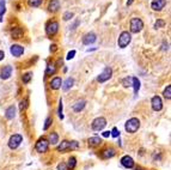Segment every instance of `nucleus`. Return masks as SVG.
<instances>
[{
	"label": "nucleus",
	"mask_w": 171,
	"mask_h": 170,
	"mask_svg": "<svg viewBox=\"0 0 171 170\" xmlns=\"http://www.w3.org/2000/svg\"><path fill=\"white\" fill-rule=\"evenodd\" d=\"M140 128V120L138 117H132L124 123V129L128 133H135Z\"/></svg>",
	"instance_id": "1"
},
{
	"label": "nucleus",
	"mask_w": 171,
	"mask_h": 170,
	"mask_svg": "<svg viewBox=\"0 0 171 170\" xmlns=\"http://www.w3.org/2000/svg\"><path fill=\"white\" fill-rule=\"evenodd\" d=\"M132 41V34L128 32V31H122L118 36V40H117V44L120 48H126Z\"/></svg>",
	"instance_id": "2"
},
{
	"label": "nucleus",
	"mask_w": 171,
	"mask_h": 170,
	"mask_svg": "<svg viewBox=\"0 0 171 170\" xmlns=\"http://www.w3.org/2000/svg\"><path fill=\"white\" fill-rule=\"evenodd\" d=\"M129 25H130V34H138V32H140L142 30L144 22L140 18H138V17H133L130 19V24Z\"/></svg>",
	"instance_id": "3"
},
{
	"label": "nucleus",
	"mask_w": 171,
	"mask_h": 170,
	"mask_svg": "<svg viewBox=\"0 0 171 170\" xmlns=\"http://www.w3.org/2000/svg\"><path fill=\"white\" fill-rule=\"evenodd\" d=\"M22 143H23L22 134H13V135H11V138L8 140V147L11 150H16Z\"/></svg>",
	"instance_id": "4"
},
{
	"label": "nucleus",
	"mask_w": 171,
	"mask_h": 170,
	"mask_svg": "<svg viewBox=\"0 0 171 170\" xmlns=\"http://www.w3.org/2000/svg\"><path fill=\"white\" fill-rule=\"evenodd\" d=\"M48 147H49V143L46 138H40L35 145V149L38 153H44L48 151Z\"/></svg>",
	"instance_id": "5"
},
{
	"label": "nucleus",
	"mask_w": 171,
	"mask_h": 170,
	"mask_svg": "<svg viewBox=\"0 0 171 170\" xmlns=\"http://www.w3.org/2000/svg\"><path fill=\"white\" fill-rule=\"evenodd\" d=\"M106 126V120L103 117V116H99V117H96L92 123H91V127L93 131H102L104 127Z\"/></svg>",
	"instance_id": "6"
},
{
	"label": "nucleus",
	"mask_w": 171,
	"mask_h": 170,
	"mask_svg": "<svg viewBox=\"0 0 171 170\" xmlns=\"http://www.w3.org/2000/svg\"><path fill=\"white\" fill-rule=\"evenodd\" d=\"M59 31V23L56 20H50L46 25V32L48 36H54Z\"/></svg>",
	"instance_id": "7"
},
{
	"label": "nucleus",
	"mask_w": 171,
	"mask_h": 170,
	"mask_svg": "<svg viewBox=\"0 0 171 170\" xmlns=\"http://www.w3.org/2000/svg\"><path fill=\"white\" fill-rule=\"evenodd\" d=\"M111 76H112V68H111V67H109V66H106V67L103 70V72L98 76L97 80H98L99 83H104V82L109 80V79L111 78Z\"/></svg>",
	"instance_id": "8"
},
{
	"label": "nucleus",
	"mask_w": 171,
	"mask_h": 170,
	"mask_svg": "<svg viewBox=\"0 0 171 170\" xmlns=\"http://www.w3.org/2000/svg\"><path fill=\"white\" fill-rule=\"evenodd\" d=\"M151 107L154 111H160L163 109V102L159 96H153L151 99Z\"/></svg>",
	"instance_id": "9"
},
{
	"label": "nucleus",
	"mask_w": 171,
	"mask_h": 170,
	"mask_svg": "<svg viewBox=\"0 0 171 170\" xmlns=\"http://www.w3.org/2000/svg\"><path fill=\"white\" fill-rule=\"evenodd\" d=\"M10 52H11V54H12L13 56L19 58V56L23 55V53H24V47L20 46V44H12V46L10 47Z\"/></svg>",
	"instance_id": "10"
},
{
	"label": "nucleus",
	"mask_w": 171,
	"mask_h": 170,
	"mask_svg": "<svg viewBox=\"0 0 171 170\" xmlns=\"http://www.w3.org/2000/svg\"><path fill=\"white\" fill-rule=\"evenodd\" d=\"M121 164H122V167H124L126 169H132V168L134 167V159H133L130 156L126 155V156H123V157L121 158Z\"/></svg>",
	"instance_id": "11"
},
{
	"label": "nucleus",
	"mask_w": 171,
	"mask_h": 170,
	"mask_svg": "<svg viewBox=\"0 0 171 170\" xmlns=\"http://www.w3.org/2000/svg\"><path fill=\"white\" fill-rule=\"evenodd\" d=\"M166 5V0H153L151 2V7L153 11H162Z\"/></svg>",
	"instance_id": "12"
},
{
	"label": "nucleus",
	"mask_w": 171,
	"mask_h": 170,
	"mask_svg": "<svg viewBox=\"0 0 171 170\" xmlns=\"http://www.w3.org/2000/svg\"><path fill=\"white\" fill-rule=\"evenodd\" d=\"M115 155H116V150H115L114 147H106V149H104V150L100 152V156H102V158H104V159L111 158V157H114Z\"/></svg>",
	"instance_id": "13"
},
{
	"label": "nucleus",
	"mask_w": 171,
	"mask_h": 170,
	"mask_svg": "<svg viewBox=\"0 0 171 170\" xmlns=\"http://www.w3.org/2000/svg\"><path fill=\"white\" fill-rule=\"evenodd\" d=\"M96 40H97L96 34H93V32H88V34H86L85 36L83 37V43L86 44V46H88V44L94 43V42H96Z\"/></svg>",
	"instance_id": "14"
},
{
	"label": "nucleus",
	"mask_w": 171,
	"mask_h": 170,
	"mask_svg": "<svg viewBox=\"0 0 171 170\" xmlns=\"http://www.w3.org/2000/svg\"><path fill=\"white\" fill-rule=\"evenodd\" d=\"M61 85H62V79L60 78V77H54L52 80H50V83H49V86H50V89L52 90H59L60 87H61Z\"/></svg>",
	"instance_id": "15"
},
{
	"label": "nucleus",
	"mask_w": 171,
	"mask_h": 170,
	"mask_svg": "<svg viewBox=\"0 0 171 170\" xmlns=\"http://www.w3.org/2000/svg\"><path fill=\"white\" fill-rule=\"evenodd\" d=\"M11 74H12V66L7 65V66H5V67L1 70V72H0V78H1V79H8V78L11 77Z\"/></svg>",
	"instance_id": "16"
},
{
	"label": "nucleus",
	"mask_w": 171,
	"mask_h": 170,
	"mask_svg": "<svg viewBox=\"0 0 171 170\" xmlns=\"http://www.w3.org/2000/svg\"><path fill=\"white\" fill-rule=\"evenodd\" d=\"M85 105H86V101L85 99H78L74 104H73V110L76 111V113H80L84 108H85Z\"/></svg>",
	"instance_id": "17"
},
{
	"label": "nucleus",
	"mask_w": 171,
	"mask_h": 170,
	"mask_svg": "<svg viewBox=\"0 0 171 170\" xmlns=\"http://www.w3.org/2000/svg\"><path fill=\"white\" fill-rule=\"evenodd\" d=\"M87 144L90 147H97L102 144V139L99 137H91L88 140H87Z\"/></svg>",
	"instance_id": "18"
},
{
	"label": "nucleus",
	"mask_w": 171,
	"mask_h": 170,
	"mask_svg": "<svg viewBox=\"0 0 171 170\" xmlns=\"http://www.w3.org/2000/svg\"><path fill=\"white\" fill-rule=\"evenodd\" d=\"M60 8V1L59 0H50L48 4V10L50 12H56Z\"/></svg>",
	"instance_id": "19"
},
{
	"label": "nucleus",
	"mask_w": 171,
	"mask_h": 170,
	"mask_svg": "<svg viewBox=\"0 0 171 170\" xmlns=\"http://www.w3.org/2000/svg\"><path fill=\"white\" fill-rule=\"evenodd\" d=\"M56 150H58L59 152L68 151V150H70V141H68V140H62V141L59 144V146L56 147Z\"/></svg>",
	"instance_id": "20"
},
{
	"label": "nucleus",
	"mask_w": 171,
	"mask_h": 170,
	"mask_svg": "<svg viewBox=\"0 0 171 170\" xmlns=\"http://www.w3.org/2000/svg\"><path fill=\"white\" fill-rule=\"evenodd\" d=\"M5 116H6V119L12 120V119L16 116V108H14L13 105H10V107L6 109V111H5Z\"/></svg>",
	"instance_id": "21"
},
{
	"label": "nucleus",
	"mask_w": 171,
	"mask_h": 170,
	"mask_svg": "<svg viewBox=\"0 0 171 170\" xmlns=\"http://www.w3.org/2000/svg\"><path fill=\"white\" fill-rule=\"evenodd\" d=\"M48 143L49 144H52V145H56L58 143H59V134L56 133V132H52L50 134H49V137H48Z\"/></svg>",
	"instance_id": "22"
},
{
	"label": "nucleus",
	"mask_w": 171,
	"mask_h": 170,
	"mask_svg": "<svg viewBox=\"0 0 171 170\" xmlns=\"http://www.w3.org/2000/svg\"><path fill=\"white\" fill-rule=\"evenodd\" d=\"M11 35H12L13 38L18 40V38H20V37H23V29L19 28V26H17V28H14V29L11 31Z\"/></svg>",
	"instance_id": "23"
},
{
	"label": "nucleus",
	"mask_w": 171,
	"mask_h": 170,
	"mask_svg": "<svg viewBox=\"0 0 171 170\" xmlns=\"http://www.w3.org/2000/svg\"><path fill=\"white\" fill-rule=\"evenodd\" d=\"M55 72H56V65L54 62H49L47 66V70H46V76H52Z\"/></svg>",
	"instance_id": "24"
},
{
	"label": "nucleus",
	"mask_w": 171,
	"mask_h": 170,
	"mask_svg": "<svg viewBox=\"0 0 171 170\" xmlns=\"http://www.w3.org/2000/svg\"><path fill=\"white\" fill-rule=\"evenodd\" d=\"M132 86L134 87V93L138 95V92L140 90V80L136 77H132Z\"/></svg>",
	"instance_id": "25"
},
{
	"label": "nucleus",
	"mask_w": 171,
	"mask_h": 170,
	"mask_svg": "<svg viewBox=\"0 0 171 170\" xmlns=\"http://www.w3.org/2000/svg\"><path fill=\"white\" fill-rule=\"evenodd\" d=\"M76 165H77V159H76V157H70L68 158V161H67V163H66V167H67V169L70 170H73L76 168Z\"/></svg>",
	"instance_id": "26"
},
{
	"label": "nucleus",
	"mask_w": 171,
	"mask_h": 170,
	"mask_svg": "<svg viewBox=\"0 0 171 170\" xmlns=\"http://www.w3.org/2000/svg\"><path fill=\"white\" fill-rule=\"evenodd\" d=\"M73 83H74L73 78H67V79L65 80V83L61 85V86H62V89H64L65 91H67V90H70V89L73 86Z\"/></svg>",
	"instance_id": "27"
},
{
	"label": "nucleus",
	"mask_w": 171,
	"mask_h": 170,
	"mask_svg": "<svg viewBox=\"0 0 171 170\" xmlns=\"http://www.w3.org/2000/svg\"><path fill=\"white\" fill-rule=\"evenodd\" d=\"M31 78H32V73H31V72H28V73L23 74V77H22V82H23L24 84H28V83H30Z\"/></svg>",
	"instance_id": "28"
},
{
	"label": "nucleus",
	"mask_w": 171,
	"mask_h": 170,
	"mask_svg": "<svg viewBox=\"0 0 171 170\" xmlns=\"http://www.w3.org/2000/svg\"><path fill=\"white\" fill-rule=\"evenodd\" d=\"M42 2H43V0H28V5L30 7H38V6H41Z\"/></svg>",
	"instance_id": "29"
},
{
	"label": "nucleus",
	"mask_w": 171,
	"mask_h": 170,
	"mask_svg": "<svg viewBox=\"0 0 171 170\" xmlns=\"http://www.w3.org/2000/svg\"><path fill=\"white\" fill-rule=\"evenodd\" d=\"M165 20L164 19H157V22L154 23V28L156 29H160V28H164L165 26Z\"/></svg>",
	"instance_id": "30"
},
{
	"label": "nucleus",
	"mask_w": 171,
	"mask_h": 170,
	"mask_svg": "<svg viewBox=\"0 0 171 170\" xmlns=\"http://www.w3.org/2000/svg\"><path fill=\"white\" fill-rule=\"evenodd\" d=\"M163 95H164V97H165L166 99H171V85H168V86L165 87Z\"/></svg>",
	"instance_id": "31"
},
{
	"label": "nucleus",
	"mask_w": 171,
	"mask_h": 170,
	"mask_svg": "<svg viewBox=\"0 0 171 170\" xmlns=\"http://www.w3.org/2000/svg\"><path fill=\"white\" fill-rule=\"evenodd\" d=\"M28 103H29V101H28L26 98H24L23 101H20V103H19V109H20V111H23V110H25V109L28 108Z\"/></svg>",
	"instance_id": "32"
},
{
	"label": "nucleus",
	"mask_w": 171,
	"mask_h": 170,
	"mask_svg": "<svg viewBox=\"0 0 171 170\" xmlns=\"http://www.w3.org/2000/svg\"><path fill=\"white\" fill-rule=\"evenodd\" d=\"M53 123V119L50 117V116H48L47 119H46V122H44V126H43V129L44 131H47L48 128H49V126Z\"/></svg>",
	"instance_id": "33"
},
{
	"label": "nucleus",
	"mask_w": 171,
	"mask_h": 170,
	"mask_svg": "<svg viewBox=\"0 0 171 170\" xmlns=\"http://www.w3.org/2000/svg\"><path fill=\"white\" fill-rule=\"evenodd\" d=\"M79 147V143L77 140H72L70 141V150H76Z\"/></svg>",
	"instance_id": "34"
},
{
	"label": "nucleus",
	"mask_w": 171,
	"mask_h": 170,
	"mask_svg": "<svg viewBox=\"0 0 171 170\" xmlns=\"http://www.w3.org/2000/svg\"><path fill=\"white\" fill-rule=\"evenodd\" d=\"M58 114H59V117L62 120V119H64V115H62V99L59 101V110H58Z\"/></svg>",
	"instance_id": "35"
},
{
	"label": "nucleus",
	"mask_w": 171,
	"mask_h": 170,
	"mask_svg": "<svg viewBox=\"0 0 171 170\" xmlns=\"http://www.w3.org/2000/svg\"><path fill=\"white\" fill-rule=\"evenodd\" d=\"M5 11H6V8H5V0H0V17H2Z\"/></svg>",
	"instance_id": "36"
},
{
	"label": "nucleus",
	"mask_w": 171,
	"mask_h": 170,
	"mask_svg": "<svg viewBox=\"0 0 171 170\" xmlns=\"http://www.w3.org/2000/svg\"><path fill=\"white\" fill-rule=\"evenodd\" d=\"M110 135H112L114 138H118V137H120V131H118L116 127H114L112 131L110 132Z\"/></svg>",
	"instance_id": "37"
},
{
	"label": "nucleus",
	"mask_w": 171,
	"mask_h": 170,
	"mask_svg": "<svg viewBox=\"0 0 171 170\" xmlns=\"http://www.w3.org/2000/svg\"><path fill=\"white\" fill-rule=\"evenodd\" d=\"M73 16H74L73 12H70V11H68V12H66V13L64 14V20H70V19L73 18Z\"/></svg>",
	"instance_id": "38"
},
{
	"label": "nucleus",
	"mask_w": 171,
	"mask_h": 170,
	"mask_svg": "<svg viewBox=\"0 0 171 170\" xmlns=\"http://www.w3.org/2000/svg\"><path fill=\"white\" fill-rule=\"evenodd\" d=\"M122 84L123 86H132V78H124L123 80H122Z\"/></svg>",
	"instance_id": "39"
},
{
	"label": "nucleus",
	"mask_w": 171,
	"mask_h": 170,
	"mask_svg": "<svg viewBox=\"0 0 171 170\" xmlns=\"http://www.w3.org/2000/svg\"><path fill=\"white\" fill-rule=\"evenodd\" d=\"M74 55H76V50H71V52H68V54H67V60H71V59H73L74 58Z\"/></svg>",
	"instance_id": "40"
},
{
	"label": "nucleus",
	"mask_w": 171,
	"mask_h": 170,
	"mask_svg": "<svg viewBox=\"0 0 171 170\" xmlns=\"http://www.w3.org/2000/svg\"><path fill=\"white\" fill-rule=\"evenodd\" d=\"M58 170H67V167H66V163L61 162L59 165H58Z\"/></svg>",
	"instance_id": "41"
},
{
	"label": "nucleus",
	"mask_w": 171,
	"mask_h": 170,
	"mask_svg": "<svg viewBox=\"0 0 171 170\" xmlns=\"http://www.w3.org/2000/svg\"><path fill=\"white\" fill-rule=\"evenodd\" d=\"M109 135H110V132H109V131H105V132H103V137H104V138H108Z\"/></svg>",
	"instance_id": "42"
},
{
	"label": "nucleus",
	"mask_w": 171,
	"mask_h": 170,
	"mask_svg": "<svg viewBox=\"0 0 171 170\" xmlns=\"http://www.w3.org/2000/svg\"><path fill=\"white\" fill-rule=\"evenodd\" d=\"M58 48H56V44H53L52 47H50V52H55Z\"/></svg>",
	"instance_id": "43"
},
{
	"label": "nucleus",
	"mask_w": 171,
	"mask_h": 170,
	"mask_svg": "<svg viewBox=\"0 0 171 170\" xmlns=\"http://www.w3.org/2000/svg\"><path fill=\"white\" fill-rule=\"evenodd\" d=\"M4 58H5V53H4L2 50H0V61H1Z\"/></svg>",
	"instance_id": "44"
},
{
	"label": "nucleus",
	"mask_w": 171,
	"mask_h": 170,
	"mask_svg": "<svg viewBox=\"0 0 171 170\" xmlns=\"http://www.w3.org/2000/svg\"><path fill=\"white\" fill-rule=\"evenodd\" d=\"M133 1H134V0H127V6H130V5L133 4Z\"/></svg>",
	"instance_id": "45"
}]
</instances>
